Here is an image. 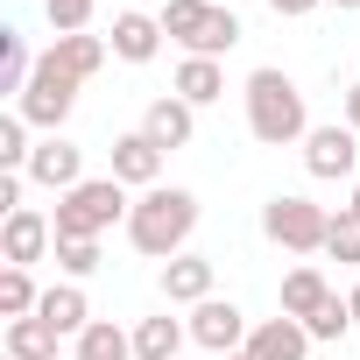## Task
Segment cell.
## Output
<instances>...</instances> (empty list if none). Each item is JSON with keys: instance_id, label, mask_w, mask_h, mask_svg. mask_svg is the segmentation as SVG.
Instances as JSON below:
<instances>
[{"instance_id": "obj_1", "label": "cell", "mask_w": 360, "mask_h": 360, "mask_svg": "<svg viewBox=\"0 0 360 360\" xmlns=\"http://www.w3.org/2000/svg\"><path fill=\"white\" fill-rule=\"evenodd\" d=\"M191 226H198V198L176 191V184L141 191L134 212H127V240H134V255H148V262H176L184 240H191Z\"/></svg>"}, {"instance_id": "obj_2", "label": "cell", "mask_w": 360, "mask_h": 360, "mask_svg": "<svg viewBox=\"0 0 360 360\" xmlns=\"http://www.w3.org/2000/svg\"><path fill=\"white\" fill-rule=\"evenodd\" d=\"M248 134L269 141V148H290V141L311 134V113H304V92H297L290 71L262 64V71L248 78Z\"/></svg>"}, {"instance_id": "obj_3", "label": "cell", "mask_w": 360, "mask_h": 360, "mask_svg": "<svg viewBox=\"0 0 360 360\" xmlns=\"http://www.w3.org/2000/svg\"><path fill=\"white\" fill-rule=\"evenodd\" d=\"M127 212H134V205H127V184H120V176H85L78 191L57 198L50 226H57V240H99V233L120 226Z\"/></svg>"}, {"instance_id": "obj_4", "label": "cell", "mask_w": 360, "mask_h": 360, "mask_svg": "<svg viewBox=\"0 0 360 360\" xmlns=\"http://www.w3.org/2000/svg\"><path fill=\"white\" fill-rule=\"evenodd\" d=\"M162 36L184 43L191 57H219L240 43V22L233 8H219V0H162Z\"/></svg>"}, {"instance_id": "obj_5", "label": "cell", "mask_w": 360, "mask_h": 360, "mask_svg": "<svg viewBox=\"0 0 360 360\" xmlns=\"http://www.w3.org/2000/svg\"><path fill=\"white\" fill-rule=\"evenodd\" d=\"M262 233H269L276 248H290V255H318L325 233H332V212L311 205V198H269V205H262Z\"/></svg>"}, {"instance_id": "obj_6", "label": "cell", "mask_w": 360, "mask_h": 360, "mask_svg": "<svg viewBox=\"0 0 360 360\" xmlns=\"http://www.w3.org/2000/svg\"><path fill=\"white\" fill-rule=\"evenodd\" d=\"M71 106H78V78H64L50 57H36V78H29V92L15 99V113L29 120V127H43V134H57L64 120H71Z\"/></svg>"}, {"instance_id": "obj_7", "label": "cell", "mask_w": 360, "mask_h": 360, "mask_svg": "<svg viewBox=\"0 0 360 360\" xmlns=\"http://www.w3.org/2000/svg\"><path fill=\"white\" fill-rule=\"evenodd\" d=\"M184 325H191V339H198L205 353H219V360H226V353H240V346H248V332H255V325H248V311H240V304H226V297H205Z\"/></svg>"}, {"instance_id": "obj_8", "label": "cell", "mask_w": 360, "mask_h": 360, "mask_svg": "<svg viewBox=\"0 0 360 360\" xmlns=\"http://www.w3.org/2000/svg\"><path fill=\"white\" fill-rule=\"evenodd\" d=\"M29 184H43V191H57V198L78 191V184H85V155H78L64 134H43L36 155H29Z\"/></svg>"}, {"instance_id": "obj_9", "label": "cell", "mask_w": 360, "mask_h": 360, "mask_svg": "<svg viewBox=\"0 0 360 360\" xmlns=\"http://www.w3.org/2000/svg\"><path fill=\"white\" fill-rule=\"evenodd\" d=\"M50 248H57V226H50L36 205L8 212V226H0V255H8V269H29V262H43Z\"/></svg>"}, {"instance_id": "obj_10", "label": "cell", "mask_w": 360, "mask_h": 360, "mask_svg": "<svg viewBox=\"0 0 360 360\" xmlns=\"http://www.w3.org/2000/svg\"><path fill=\"white\" fill-rule=\"evenodd\" d=\"M360 162V134L353 127H311L304 134V169L311 176H353Z\"/></svg>"}, {"instance_id": "obj_11", "label": "cell", "mask_w": 360, "mask_h": 360, "mask_svg": "<svg viewBox=\"0 0 360 360\" xmlns=\"http://www.w3.org/2000/svg\"><path fill=\"white\" fill-rule=\"evenodd\" d=\"M141 134L169 155V148H191V134H198V106H184V99H148V113H141Z\"/></svg>"}, {"instance_id": "obj_12", "label": "cell", "mask_w": 360, "mask_h": 360, "mask_svg": "<svg viewBox=\"0 0 360 360\" xmlns=\"http://www.w3.org/2000/svg\"><path fill=\"white\" fill-rule=\"evenodd\" d=\"M240 353H248V360H304V353H311V332H304L297 318H262Z\"/></svg>"}, {"instance_id": "obj_13", "label": "cell", "mask_w": 360, "mask_h": 360, "mask_svg": "<svg viewBox=\"0 0 360 360\" xmlns=\"http://www.w3.org/2000/svg\"><path fill=\"white\" fill-rule=\"evenodd\" d=\"M113 176L120 184H134V191H155V176H162V148L134 127V134H120L113 141Z\"/></svg>"}, {"instance_id": "obj_14", "label": "cell", "mask_w": 360, "mask_h": 360, "mask_svg": "<svg viewBox=\"0 0 360 360\" xmlns=\"http://www.w3.org/2000/svg\"><path fill=\"white\" fill-rule=\"evenodd\" d=\"M106 43H113L120 64H148V57L162 50V15H134V8H127V15H113V36H106Z\"/></svg>"}, {"instance_id": "obj_15", "label": "cell", "mask_w": 360, "mask_h": 360, "mask_svg": "<svg viewBox=\"0 0 360 360\" xmlns=\"http://www.w3.org/2000/svg\"><path fill=\"white\" fill-rule=\"evenodd\" d=\"M162 297L198 311V304L212 297V262H205V255H176V262H162Z\"/></svg>"}, {"instance_id": "obj_16", "label": "cell", "mask_w": 360, "mask_h": 360, "mask_svg": "<svg viewBox=\"0 0 360 360\" xmlns=\"http://www.w3.org/2000/svg\"><path fill=\"white\" fill-rule=\"evenodd\" d=\"M36 318H43V325H57L64 339H78V332L92 325V304H85V290H78V283H50V290H43V304H36Z\"/></svg>"}, {"instance_id": "obj_17", "label": "cell", "mask_w": 360, "mask_h": 360, "mask_svg": "<svg viewBox=\"0 0 360 360\" xmlns=\"http://www.w3.org/2000/svg\"><path fill=\"white\" fill-rule=\"evenodd\" d=\"M184 339H191V325L184 318H141L134 325V360H184Z\"/></svg>"}, {"instance_id": "obj_18", "label": "cell", "mask_w": 360, "mask_h": 360, "mask_svg": "<svg viewBox=\"0 0 360 360\" xmlns=\"http://www.w3.org/2000/svg\"><path fill=\"white\" fill-rule=\"evenodd\" d=\"M106 50H113L106 36H57V43H50L43 57H50V64H57L64 78H78V85H85V78H92V71L106 64Z\"/></svg>"}, {"instance_id": "obj_19", "label": "cell", "mask_w": 360, "mask_h": 360, "mask_svg": "<svg viewBox=\"0 0 360 360\" xmlns=\"http://www.w3.org/2000/svg\"><path fill=\"white\" fill-rule=\"evenodd\" d=\"M176 99H184V106H212V99H226V71H219V57H184V64H176Z\"/></svg>"}, {"instance_id": "obj_20", "label": "cell", "mask_w": 360, "mask_h": 360, "mask_svg": "<svg viewBox=\"0 0 360 360\" xmlns=\"http://www.w3.org/2000/svg\"><path fill=\"white\" fill-rule=\"evenodd\" d=\"M64 332L43 318H8V360H57Z\"/></svg>"}, {"instance_id": "obj_21", "label": "cell", "mask_w": 360, "mask_h": 360, "mask_svg": "<svg viewBox=\"0 0 360 360\" xmlns=\"http://www.w3.org/2000/svg\"><path fill=\"white\" fill-rule=\"evenodd\" d=\"M325 297H332V283H325V276H318L311 262L283 276V318H297V325H304V318H311V311H318Z\"/></svg>"}, {"instance_id": "obj_22", "label": "cell", "mask_w": 360, "mask_h": 360, "mask_svg": "<svg viewBox=\"0 0 360 360\" xmlns=\"http://www.w3.org/2000/svg\"><path fill=\"white\" fill-rule=\"evenodd\" d=\"M127 353H134V332H120L113 318H92L78 332V353L71 360H127Z\"/></svg>"}, {"instance_id": "obj_23", "label": "cell", "mask_w": 360, "mask_h": 360, "mask_svg": "<svg viewBox=\"0 0 360 360\" xmlns=\"http://www.w3.org/2000/svg\"><path fill=\"white\" fill-rule=\"evenodd\" d=\"M29 78H36V57H29V43H22V29H0V92H29Z\"/></svg>"}, {"instance_id": "obj_24", "label": "cell", "mask_w": 360, "mask_h": 360, "mask_svg": "<svg viewBox=\"0 0 360 360\" xmlns=\"http://www.w3.org/2000/svg\"><path fill=\"white\" fill-rule=\"evenodd\" d=\"M36 304H43V290L29 269H0V318H36Z\"/></svg>"}, {"instance_id": "obj_25", "label": "cell", "mask_w": 360, "mask_h": 360, "mask_svg": "<svg viewBox=\"0 0 360 360\" xmlns=\"http://www.w3.org/2000/svg\"><path fill=\"white\" fill-rule=\"evenodd\" d=\"M29 120L22 113H0V169H15V176H29Z\"/></svg>"}, {"instance_id": "obj_26", "label": "cell", "mask_w": 360, "mask_h": 360, "mask_svg": "<svg viewBox=\"0 0 360 360\" xmlns=\"http://www.w3.org/2000/svg\"><path fill=\"white\" fill-rule=\"evenodd\" d=\"M304 332H311V339H346V332H353V304L332 290V297H325V304L304 318Z\"/></svg>"}, {"instance_id": "obj_27", "label": "cell", "mask_w": 360, "mask_h": 360, "mask_svg": "<svg viewBox=\"0 0 360 360\" xmlns=\"http://www.w3.org/2000/svg\"><path fill=\"white\" fill-rule=\"evenodd\" d=\"M57 269H64L71 283H85V276L99 269V240H57Z\"/></svg>"}, {"instance_id": "obj_28", "label": "cell", "mask_w": 360, "mask_h": 360, "mask_svg": "<svg viewBox=\"0 0 360 360\" xmlns=\"http://www.w3.org/2000/svg\"><path fill=\"white\" fill-rule=\"evenodd\" d=\"M325 255H332V262H360V219H353V212H332Z\"/></svg>"}, {"instance_id": "obj_29", "label": "cell", "mask_w": 360, "mask_h": 360, "mask_svg": "<svg viewBox=\"0 0 360 360\" xmlns=\"http://www.w3.org/2000/svg\"><path fill=\"white\" fill-rule=\"evenodd\" d=\"M43 15H50V29H57V36H85L92 0H43Z\"/></svg>"}, {"instance_id": "obj_30", "label": "cell", "mask_w": 360, "mask_h": 360, "mask_svg": "<svg viewBox=\"0 0 360 360\" xmlns=\"http://www.w3.org/2000/svg\"><path fill=\"white\" fill-rule=\"evenodd\" d=\"M269 8H276L283 22H297V15H311V8H318V0H269Z\"/></svg>"}, {"instance_id": "obj_31", "label": "cell", "mask_w": 360, "mask_h": 360, "mask_svg": "<svg viewBox=\"0 0 360 360\" xmlns=\"http://www.w3.org/2000/svg\"><path fill=\"white\" fill-rule=\"evenodd\" d=\"M346 127H353V134H360V85H353V92H346Z\"/></svg>"}, {"instance_id": "obj_32", "label": "cell", "mask_w": 360, "mask_h": 360, "mask_svg": "<svg viewBox=\"0 0 360 360\" xmlns=\"http://www.w3.org/2000/svg\"><path fill=\"white\" fill-rule=\"evenodd\" d=\"M346 304H353V332H360V283H353V290H346Z\"/></svg>"}, {"instance_id": "obj_33", "label": "cell", "mask_w": 360, "mask_h": 360, "mask_svg": "<svg viewBox=\"0 0 360 360\" xmlns=\"http://www.w3.org/2000/svg\"><path fill=\"white\" fill-rule=\"evenodd\" d=\"M332 8H339V15H353V8H360V0H332Z\"/></svg>"}, {"instance_id": "obj_34", "label": "cell", "mask_w": 360, "mask_h": 360, "mask_svg": "<svg viewBox=\"0 0 360 360\" xmlns=\"http://www.w3.org/2000/svg\"><path fill=\"white\" fill-rule=\"evenodd\" d=\"M346 212H353V219H360V184H353V205H346Z\"/></svg>"}, {"instance_id": "obj_35", "label": "cell", "mask_w": 360, "mask_h": 360, "mask_svg": "<svg viewBox=\"0 0 360 360\" xmlns=\"http://www.w3.org/2000/svg\"><path fill=\"white\" fill-rule=\"evenodd\" d=\"M226 360H248V353H226Z\"/></svg>"}, {"instance_id": "obj_36", "label": "cell", "mask_w": 360, "mask_h": 360, "mask_svg": "<svg viewBox=\"0 0 360 360\" xmlns=\"http://www.w3.org/2000/svg\"><path fill=\"white\" fill-rule=\"evenodd\" d=\"M219 8H226V0H219Z\"/></svg>"}]
</instances>
